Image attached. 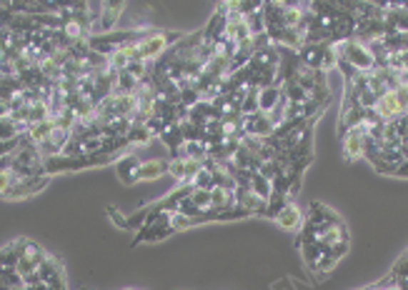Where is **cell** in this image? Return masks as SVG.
Returning <instances> with one entry per match:
<instances>
[{
	"mask_svg": "<svg viewBox=\"0 0 408 290\" xmlns=\"http://www.w3.org/2000/svg\"><path fill=\"white\" fill-rule=\"evenodd\" d=\"M333 51L338 56V63H346L356 73H368L373 68H378V61L373 56V51L366 43L356 41V38H343V41L333 43Z\"/></svg>",
	"mask_w": 408,
	"mask_h": 290,
	"instance_id": "6da1fadb",
	"label": "cell"
},
{
	"mask_svg": "<svg viewBox=\"0 0 408 290\" xmlns=\"http://www.w3.org/2000/svg\"><path fill=\"white\" fill-rule=\"evenodd\" d=\"M183 41V33H160V31H146L143 36L138 38V51H141V58L146 63L148 61H158L165 51H168L173 43H180Z\"/></svg>",
	"mask_w": 408,
	"mask_h": 290,
	"instance_id": "7a4b0ae2",
	"label": "cell"
},
{
	"mask_svg": "<svg viewBox=\"0 0 408 290\" xmlns=\"http://www.w3.org/2000/svg\"><path fill=\"white\" fill-rule=\"evenodd\" d=\"M173 233L170 228V210H163V213H155L136 230V238H133V245L141 243H155V240H163Z\"/></svg>",
	"mask_w": 408,
	"mask_h": 290,
	"instance_id": "3957f363",
	"label": "cell"
},
{
	"mask_svg": "<svg viewBox=\"0 0 408 290\" xmlns=\"http://www.w3.org/2000/svg\"><path fill=\"white\" fill-rule=\"evenodd\" d=\"M341 135H343V155H346V160H358L366 155L368 128H351V130L341 133Z\"/></svg>",
	"mask_w": 408,
	"mask_h": 290,
	"instance_id": "277c9868",
	"label": "cell"
},
{
	"mask_svg": "<svg viewBox=\"0 0 408 290\" xmlns=\"http://www.w3.org/2000/svg\"><path fill=\"white\" fill-rule=\"evenodd\" d=\"M41 280L48 285L51 290H66V278H63V265L61 260H56L53 255H46V260L38 268Z\"/></svg>",
	"mask_w": 408,
	"mask_h": 290,
	"instance_id": "5b68a950",
	"label": "cell"
},
{
	"mask_svg": "<svg viewBox=\"0 0 408 290\" xmlns=\"http://www.w3.org/2000/svg\"><path fill=\"white\" fill-rule=\"evenodd\" d=\"M123 13H126V3H121V0L106 3V8H103L101 23H98V26L93 28L91 36H108V33H113V31H116V23L121 21Z\"/></svg>",
	"mask_w": 408,
	"mask_h": 290,
	"instance_id": "8992f818",
	"label": "cell"
},
{
	"mask_svg": "<svg viewBox=\"0 0 408 290\" xmlns=\"http://www.w3.org/2000/svg\"><path fill=\"white\" fill-rule=\"evenodd\" d=\"M203 170V163L193 158H170L168 160V175H173L180 183H190L195 175Z\"/></svg>",
	"mask_w": 408,
	"mask_h": 290,
	"instance_id": "52a82bcc",
	"label": "cell"
},
{
	"mask_svg": "<svg viewBox=\"0 0 408 290\" xmlns=\"http://www.w3.org/2000/svg\"><path fill=\"white\" fill-rule=\"evenodd\" d=\"M233 198H235V208L245 210L248 215L268 213V203H265V200H260L250 188H240V185H238V188H235V193H233Z\"/></svg>",
	"mask_w": 408,
	"mask_h": 290,
	"instance_id": "ba28073f",
	"label": "cell"
},
{
	"mask_svg": "<svg viewBox=\"0 0 408 290\" xmlns=\"http://www.w3.org/2000/svg\"><path fill=\"white\" fill-rule=\"evenodd\" d=\"M273 218H276V223L281 225L283 230H288V233H301L303 230V213L296 203H286Z\"/></svg>",
	"mask_w": 408,
	"mask_h": 290,
	"instance_id": "9c48e42d",
	"label": "cell"
},
{
	"mask_svg": "<svg viewBox=\"0 0 408 290\" xmlns=\"http://www.w3.org/2000/svg\"><path fill=\"white\" fill-rule=\"evenodd\" d=\"M283 103V88L281 86H265L258 90V110L270 115Z\"/></svg>",
	"mask_w": 408,
	"mask_h": 290,
	"instance_id": "30bf717a",
	"label": "cell"
},
{
	"mask_svg": "<svg viewBox=\"0 0 408 290\" xmlns=\"http://www.w3.org/2000/svg\"><path fill=\"white\" fill-rule=\"evenodd\" d=\"M138 168H141V160L136 158V155H121V158L116 160V170H118V178L123 180L126 185H133L138 183Z\"/></svg>",
	"mask_w": 408,
	"mask_h": 290,
	"instance_id": "8fae6325",
	"label": "cell"
},
{
	"mask_svg": "<svg viewBox=\"0 0 408 290\" xmlns=\"http://www.w3.org/2000/svg\"><path fill=\"white\" fill-rule=\"evenodd\" d=\"M168 173V163L163 160H141L138 180H158Z\"/></svg>",
	"mask_w": 408,
	"mask_h": 290,
	"instance_id": "7c38bea8",
	"label": "cell"
},
{
	"mask_svg": "<svg viewBox=\"0 0 408 290\" xmlns=\"http://www.w3.org/2000/svg\"><path fill=\"white\" fill-rule=\"evenodd\" d=\"M28 130V125L23 123L13 120L11 115H3L0 118V140H16V138H23Z\"/></svg>",
	"mask_w": 408,
	"mask_h": 290,
	"instance_id": "4fadbf2b",
	"label": "cell"
},
{
	"mask_svg": "<svg viewBox=\"0 0 408 290\" xmlns=\"http://www.w3.org/2000/svg\"><path fill=\"white\" fill-rule=\"evenodd\" d=\"M250 190H253L255 195H258L260 200H265V203H270V198H273V183H270L268 178H263L260 173H253L250 175Z\"/></svg>",
	"mask_w": 408,
	"mask_h": 290,
	"instance_id": "5bb4252c",
	"label": "cell"
},
{
	"mask_svg": "<svg viewBox=\"0 0 408 290\" xmlns=\"http://www.w3.org/2000/svg\"><path fill=\"white\" fill-rule=\"evenodd\" d=\"M151 135H153V133H151L148 125H131L126 140H128V145H146V143L151 140Z\"/></svg>",
	"mask_w": 408,
	"mask_h": 290,
	"instance_id": "9a60e30c",
	"label": "cell"
},
{
	"mask_svg": "<svg viewBox=\"0 0 408 290\" xmlns=\"http://www.w3.org/2000/svg\"><path fill=\"white\" fill-rule=\"evenodd\" d=\"M16 173L13 170H0V198H8L13 190V185H16Z\"/></svg>",
	"mask_w": 408,
	"mask_h": 290,
	"instance_id": "2e32d148",
	"label": "cell"
},
{
	"mask_svg": "<svg viewBox=\"0 0 408 290\" xmlns=\"http://www.w3.org/2000/svg\"><path fill=\"white\" fill-rule=\"evenodd\" d=\"M393 175H398V178H408V158L403 160L401 165H398V168H396V173H393Z\"/></svg>",
	"mask_w": 408,
	"mask_h": 290,
	"instance_id": "e0dca14e",
	"label": "cell"
},
{
	"mask_svg": "<svg viewBox=\"0 0 408 290\" xmlns=\"http://www.w3.org/2000/svg\"><path fill=\"white\" fill-rule=\"evenodd\" d=\"M23 290H51L46 283H38V285H28V288H23Z\"/></svg>",
	"mask_w": 408,
	"mask_h": 290,
	"instance_id": "ac0fdd59",
	"label": "cell"
},
{
	"mask_svg": "<svg viewBox=\"0 0 408 290\" xmlns=\"http://www.w3.org/2000/svg\"><path fill=\"white\" fill-rule=\"evenodd\" d=\"M3 115H8V105H3V103H0V118Z\"/></svg>",
	"mask_w": 408,
	"mask_h": 290,
	"instance_id": "d6986e66",
	"label": "cell"
}]
</instances>
